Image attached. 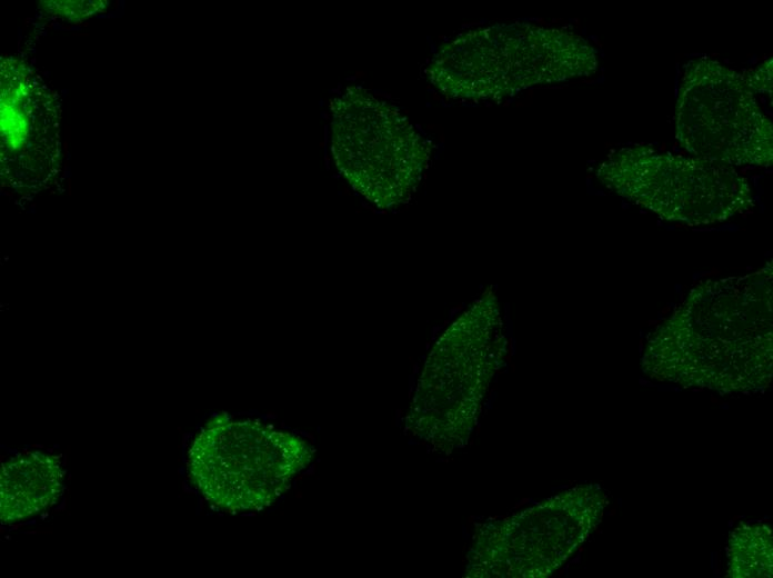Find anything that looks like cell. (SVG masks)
<instances>
[{
  "label": "cell",
  "instance_id": "cell-10",
  "mask_svg": "<svg viewBox=\"0 0 773 578\" xmlns=\"http://www.w3.org/2000/svg\"><path fill=\"white\" fill-rule=\"evenodd\" d=\"M64 470L57 456L32 451L3 461L0 468V519L11 525L40 515L58 502Z\"/></svg>",
  "mask_w": 773,
  "mask_h": 578
},
{
  "label": "cell",
  "instance_id": "cell-7",
  "mask_svg": "<svg viewBox=\"0 0 773 578\" xmlns=\"http://www.w3.org/2000/svg\"><path fill=\"white\" fill-rule=\"evenodd\" d=\"M608 505L596 485L571 488L500 521L482 525L468 554V577L544 578L601 522Z\"/></svg>",
  "mask_w": 773,
  "mask_h": 578
},
{
  "label": "cell",
  "instance_id": "cell-9",
  "mask_svg": "<svg viewBox=\"0 0 773 578\" xmlns=\"http://www.w3.org/2000/svg\"><path fill=\"white\" fill-rule=\"evenodd\" d=\"M1 177L18 191L37 192L60 167L57 97L24 61L1 59Z\"/></svg>",
  "mask_w": 773,
  "mask_h": 578
},
{
  "label": "cell",
  "instance_id": "cell-3",
  "mask_svg": "<svg viewBox=\"0 0 773 578\" xmlns=\"http://www.w3.org/2000/svg\"><path fill=\"white\" fill-rule=\"evenodd\" d=\"M505 348L499 303L488 289L431 349L406 418L408 429L440 451L463 446Z\"/></svg>",
  "mask_w": 773,
  "mask_h": 578
},
{
  "label": "cell",
  "instance_id": "cell-11",
  "mask_svg": "<svg viewBox=\"0 0 773 578\" xmlns=\"http://www.w3.org/2000/svg\"><path fill=\"white\" fill-rule=\"evenodd\" d=\"M772 531L764 524H741L730 535L727 570L731 578L773 576Z\"/></svg>",
  "mask_w": 773,
  "mask_h": 578
},
{
  "label": "cell",
  "instance_id": "cell-8",
  "mask_svg": "<svg viewBox=\"0 0 773 578\" xmlns=\"http://www.w3.org/2000/svg\"><path fill=\"white\" fill-rule=\"evenodd\" d=\"M743 73L717 60L689 62L681 78L675 137L694 157L734 166L767 167L773 128Z\"/></svg>",
  "mask_w": 773,
  "mask_h": 578
},
{
  "label": "cell",
  "instance_id": "cell-6",
  "mask_svg": "<svg viewBox=\"0 0 773 578\" xmlns=\"http://www.w3.org/2000/svg\"><path fill=\"white\" fill-rule=\"evenodd\" d=\"M596 177L661 219L689 226L722 222L754 206L749 180L734 167L645 144L614 151L599 166Z\"/></svg>",
  "mask_w": 773,
  "mask_h": 578
},
{
  "label": "cell",
  "instance_id": "cell-1",
  "mask_svg": "<svg viewBox=\"0 0 773 578\" xmlns=\"http://www.w3.org/2000/svg\"><path fill=\"white\" fill-rule=\"evenodd\" d=\"M772 263L694 286L650 336L643 372L722 393L766 388L773 373Z\"/></svg>",
  "mask_w": 773,
  "mask_h": 578
},
{
  "label": "cell",
  "instance_id": "cell-2",
  "mask_svg": "<svg viewBox=\"0 0 773 578\" xmlns=\"http://www.w3.org/2000/svg\"><path fill=\"white\" fill-rule=\"evenodd\" d=\"M595 49L581 36L526 22L471 29L443 43L428 77L453 99L501 100L536 84L588 77Z\"/></svg>",
  "mask_w": 773,
  "mask_h": 578
},
{
  "label": "cell",
  "instance_id": "cell-13",
  "mask_svg": "<svg viewBox=\"0 0 773 578\" xmlns=\"http://www.w3.org/2000/svg\"><path fill=\"white\" fill-rule=\"evenodd\" d=\"M773 59L769 58L757 68L743 73L750 88L755 92L772 93Z\"/></svg>",
  "mask_w": 773,
  "mask_h": 578
},
{
  "label": "cell",
  "instance_id": "cell-5",
  "mask_svg": "<svg viewBox=\"0 0 773 578\" xmlns=\"http://www.w3.org/2000/svg\"><path fill=\"white\" fill-rule=\"evenodd\" d=\"M331 151L349 185L379 208L405 202L428 168L431 146L394 104L360 87L331 101Z\"/></svg>",
  "mask_w": 773,
  "mask_h": 578
},
{
  "label": "cell",
  "instance_id": "cell-12",
  "mask_svg": "<svg viewBox=\"0 0 773 578\" xmlns=\"http://www.w3.org/2000/svg\"><path fill=\"white\" fill-rule=\"evenodd\" d=\"M107 1H41L40 8L48 14L78 22L104 11Z\"/></svg>",
  "mask_w": 773,
  "mask_h": 578
},
{
  "label": "cell",
  "instance_id": "cell-4",
  "mask_svg": "<svg viewBox=\"0 0 773 578\" xmlns=\"http://www.w3.org/2000/svg\"><path fill=\"white\" fill-rule=\"evenodd\" d=\"M300 437L254 419L212 417L193 438L188 475L203 498L228 512L261 510L311 462Z\"/></svg>",
  "mask_w": 773,
  "mask_h": 578
}]
</instances>
